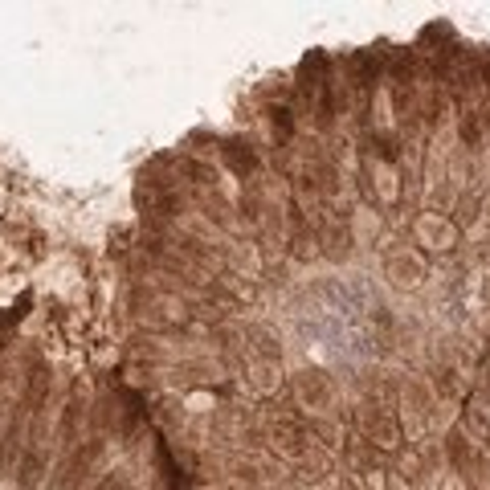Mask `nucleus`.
Wrapping results in <instances>:
<instances>
[{
    "label": "nucleus",
    "instance_id": "nucleus-1",
    "mask_svg": "<svg viewBox=\"0 0 490 490\" xmlns=\"http://www.w3.org/2000/svg\"><path fill=\"white\" fill-rule=\"evenodd\" d=\"M99 454H102V441H99V438L82 441V446H78L74 454L61 462L58 478H53V490H78L86 478H90V470H94V462H99Z\"/></svg>",
    "mask_w": 490,
    "mask_h": 490
},
{
    "label": "nucleus",
    "instance_id": "nucleus-2",
    "mask_svg": "<svg viewBox=\"0 0 490 490\" xmlns=\"http://www.w3.org/2000/svg\"><path fill=\"white\" fill-rule=\"evenodd\" d=\"M221 152H225L229 168L241 172V176H245V172H254V168H258V160H254V152H250V144H237V139H233V144H225Z\"/></svg>",
    "mask_w": 490,
    "mask_h": 490
}]
</instances>
